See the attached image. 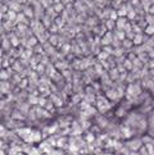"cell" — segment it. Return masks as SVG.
I'll return each mask as SVG.
<instances>
[{
	"mask_svg": "<svg viewBox=\"0 0 154 155\" xmlns=\"http://www.w3.org/2000/svg\"><path fill=\"white\" fill-rule=\"evenodd\" d=\"M140 94V87L137 85H135V83H132V85L128 86L127 89V98L130 96V98H132V96H137Z\"/></svg>",
	"mask_w": 154,
	"mask_h": 155,
	"instance_id": "cell-1",
	"label": "cell"
},
{
	"mask_svg": "<svg viewBox=\"0 0 154 155\" xmlns=\"http://www.w3.org/2000/svg\"><path fill=\"white\" fill-rule=\"evenodd\" d=\"M126 24H127V17H120L116 21V26H117V28H120V30L126 27Z\"/></svg>",
	"mask_w": 154,
	"mask_h": 155,
	"instance_id": "cell-2",
	"label": "cell"
},
{
	"mask_svg": "<svg viewBox=\"0 0 154 155\" xmlns=\"http://www.w3.org/2000/svg\"><path fill=\"white\" fill-rule=\"evenodd\" d=\"M117 13H118V17H127V14H128L127 5H122L121 8L117 10Z\"/></svg>",
	"mask_w": 154,
	"mask_h": 155,
	"instance_id": "cell-3",
	"label": "cell"
},
{
	"mask_svg": "<svg viewBox=\"0 0 154 155\" xmlns=\"http://www.w3.org/2000/svg\"><path fill=\"white\" fill-rule=\"evenodd\" d=\"M23 14L27 15V17H30V18H32L35 15V13H34V10H32V8H30V6H26V8H23Z\"/></svg>",
	"mask_w": 154,
	"mask_h": 155,
	"instance_id": "cell-4",
	"label": "cell"
},
{
	"mask_svg": "<svg viewBox=\"0 0 154 155\" xmlns=\"http://www.w3.org/2000/svg\"><path fill=\"white\" fill-rule=\"evenodd\" d=\"M143 41H144V38H143V36H141V34H139V35H136V36H135V38L132 40V43L135 45H141V44H143Z\"/></svg>",
	"mask_w": 154,
	"mask_h": 155,
	"instance_id": "cell-5",
	"label": "cell"
},
{
	"mask_svg": "<svg viewBox=\"0 0 154 155\" xmlns=\"http://www.w3.org/2000/svg\"><path fill=\"white\" fill-rule=\"evenodd\" d=\"M54 3V0H40V4L44 6V8H50V4Z\"/></svg>",
	"mask_w": 154,
	"mask_h": 155,
	"instance_id": "cell-6",
	"label": "cell"
},
{
	"mask_svg": "<svg viewBox=\"0 0 154 155\" xmlns=\"http://www.w3.org/2000/svg\"><path fill=\"white\" fill-rule=\"evenodd\" d=\"M63 9H64L63 3H59V4H54V10H55V13H60Z\"/></svg>",
	"mask_w": 154,
	"mask_h": 155,
	"instance_id": "cell-7",
	"label": "cell"
},
{
	"mask_svg": "<svg viewBox=\"0 0 154 155\" xmlns=\"http://www.w3.org/2000/svg\"><path fill=\"white\" fill-rule=\"evenodd\" d=\"M146 35H154V24H148V27L145 28Z\"/></svg>",
	"mask_w": 154,
	"mask_h": 155,
	"instance_id": "cell-8",
	"label": "cell"
},
{
	"mask_svg": "<svg viewBox=\"0 0 154 155\" xmlns=\"http://www.w3.org/2000/svg\"><path fill=\"white\" fill-rule=\"evenodd\" d=\"M116 36L118 37V40H121V41H123L125 40V32L123 31H116Z\"/></svg>",
	"mask_w": 154,
	"mask_h": 155,
	"instance_id": "cell-9",
	"label": "cell"
},
{
	"mask_svg": "<svg viewBox=\"0 0 154 155\" xmlns=\"http://www.w3.org/2000/svg\"><path fill=\"white\" fill-rule=\"evenodd\" d=\"M131 147H132L134 150H136V149H139L140 147V141H137V140H135L131 142Z\"/></svg>",
	"mask_w": 154,
	"mask_h": 155,
	"instance_id": "cell-10",
	"label": "cell"
},
{
	"mask_svg": "<svg viewBox=\"0 0 154 155\" xmlns=\"http://www.w3.org/2000/svg\"><path fill=\"white\" fill-rule=\"evenodd\" d=\"M105 26H107L108 30H112V28L114 27V21H112V19H108L107 23H105Z\"/></svg>",
	"mask_w": 154,
	"mask_h": 155,
	"instance_id": "cell-11",
	"label": "cell"
},
{
	"mask_svg": "<svg viewBox=\"0 0 154 155\" xmlns=\"http://www.w3.org/2000/svg\"><path fill=\"white\" fill-rule=\"evenodd\" d=\"M122 43H123V46H125V47H130L131 45H132V41L128 40V38H127V40H123Z\"/></svg>",
	"mask_w": 154,
	"mask_h": 155,
	"instance_id": "cell-12",
	"label": "cell"
},
{
	"mask_svg": "<svg viewBox=\"0 0 154 155\" xmlns=\"http://www.w3.org/2000/svg\"><path fill=\"white\" fill-rule=\"evenodd\" d=\"M125 113V109L123 108H120V110H117V115H120V117H122Z\"/></svg>",
	"mask_w": 154,
	"mask_h": 155,
	"instance_id": "cell-13",
	"label": "cell"
},
{
	"mask_svg": "<svg viewBox=\"0 0 154 155\" xmlns=\"http://www.w3.org/2000/svg\"><path fill=\"white\" fill-rule=\"evenodd\" d=\"M149 14H154V4H152V6L149 8V10H148Z\"/></svg>",
	"mask_w": 154,
	"mask_h": 155,
	"instance_id": "cell-14",
	"label": "cell"
},
{
	"mask_svg": "<svg viewBox=\"0 0 154 155\" xmlns=\"http://www.w3.org/2000/svg\"><path fill=\"white\" fill-rule=\"evenodd\" d=\"M50 41H51V44H53V45H55V44H57V41H58V38H57L55 36H53V37L50 38Z\"/></svg>",
	"mask_w": 154,
	"mask_h": 155,
	"instance_id": "cell-15",
	"label": "cell"
},
{
	"mask_svg": "<svg viewBox=\"0 0 154 155\" xmlns=\"http://www.w3.org/2000/svg\"><path fill=\"white\" fill-rule=\"evenodd\" d=\"M6 77H8V75H6V72H4V71H3V72H1V78L4 80V78H6Z\"/></svg>",
	"mask_w": 154,
	"mask_h": 155,
	"instance_id": "cell-16",
	"label": "cell"
},
{
	"mask_svg": "<svg viewBox=\"0 0 154 155\" xmlns=\"http://www.w3.org/2000/svg\"><path fill=\"white\" fill-rule=\"evenodd\" d=\"M62 3H63V4H71L72 0H62Z\"/></svg>",
	"mask_w": 154,
	"mask_h": 155,
	"instance_id": "cell-17",
	"label": "cell"
},
{
	"mask_svg": "<svg viewBox=\"0 0 154 155\" xmlns=\"http://www.w3.org/2000/svg\"><path fill=\"white\" fill-rule=\"evenodd\" d=\"M121 1H126V0H121Z\"/></svg>",
	"mask_w": 154,
	"mask_h": 155,
	"instance_id": "cell-18",
	"label": "cell"
}]
</instances>
